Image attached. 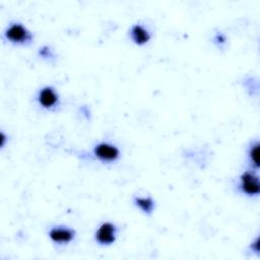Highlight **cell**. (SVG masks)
<instances>
[{
	"instance_id": "1",
	"label": "cell",
	"mask_w": 260,
	"mask_h": 260,
	"mask_svg": "<svg viewBox=\"0 0 260 260\" xmlns=\"http://www.w3.org/2000/svg\"><path fill=\"white\" fill-rule=\"evenodd\" d=\"M4 37L7 41L14 44H27L32 40L31 32L21 23H12L4 31Z\"/></svg>"
},
{
	"instance_id": "2",
	"label": "cell",
	"mask_w": 260,
	"mask_h": 260,
	"mask_svg": "<svg viewBox=\"0 0 260 260\" xmlns=\"http://www.w3.org/2000/svg\"><path fill=\"white\" fill-rule=\"evenodd\" d=\"M93 154L98 159L104 162H112L118 159L120 155V150L117 146L107 143L101 142L96 144L93 148Z\"/></svg>"
},
{
	"instance_id": "3",
	"label": "cell",
	"mask_w": 260,
	"mask_h": 260,
	"mask_svg": "<svg viewBox=\"0 0 260 260\" xmlns=\"http://www.w3.org/2000/svg\"><path fill=\"white\" fill-rule=\"evenodd\" d=\"M240 189L249 196L258 195L260 192L258 177L252 172H244L240 177Z\"/></svg>"
},
{
	"instance_id": "4",
	"label": "cell",
	"mask_w": 260,
	"mask_h": 260,
	"mask_svg": "<svg viewBox=\"0 0 260 260\" xmlns=\"http://www.w3.org/2000/svg\"><path fill=\"white\" fill-rule=\"evenodd\" d=\"M117 228L112 222H104L95 232V241L103 246H109L116 240Z\"/></svg>"
},
{
	"instance_id": "5",
	"label": "cell",
	"mask_w": 260,
	"mask_h": 260,
	"mask_svg": "<svg viewBox=\"0 0 260 260\" xmlns=\"http://www.w3.org/2000/svg\"><path fill=\"white\" fill-rule=\"evenodd\" d=\"M38 103L45 109L55 108L59 104V95L51 86L43 87L37 96Z\"/></svg>"
},
{
	"instance_id": "6",
	"label": "cell",
	"mask_w": 260,
	"mask_h": 260,
	"mask_svg": "<svg viewBox=\"0 0 260 260\" xmlns=\"http://www.w3.org/2000/svg\"><path fill=\"white\" fill-rule=\"evenodd\" d=\"M50 239L59 244L71 242L75 237V231L65 226H54L49 231Z\"/></svg>"
},
{
	"instance_id": "7",
	"label": "cell",
	"mask_w": 260,
	"mask_h": 260,
	"mask_svg": "<svg viewBox=\"0 0 260 260\" xmlns=\"http://www.w3.org/2000/svg\"><path fill=\"white\" fill-rule=\"evenodd\" d=\"M130 36H131L132 41L137 45H144L150 39V35H149L148 30L139 24H135L131 27Z\"/></svg>"
},
{
	"instance_id": "8",
	"label": "cell",
	"mask_w": 260,
	"mask_h": 260,
	"mask_svg": "<svg viewBox=\"0 0 260 260\" xmlns=\"http://www.w3.org/2000/svg\"><path fill=\"white\" fill-rule=\"evenodd\" d=\"M134 203L139 207L144 213H151L154 208V201L150 197H135Z\"/></svg>"
},
{
	"instance_id": "9",
	"label": "cell",
	"mask_w": 260,
	"mask_h": 260,
	"mask_svg": "<svg viewBox=\"0 0 260 260\" xmlns=\"http://www.w3.org/2000/svg\"><path fill=\"white\" fill-rule=\"evenodd\" d=\"M249 158L255 168L259 167V143L258 142H255L251 145L249 149Z\"/></svg>"
},
{
	"instance_id": "10",
	"label": "cell",
	"mask_w": 260,
	"mask_h": 260,
	"mask_svg": "<svg viewBox=\"0 0 260 260\" xmlns=\"http://www.w3.org/2000/svg\"><path fill=\"white\" fill-rule=\"evenodd\" d=\"M216 42H218V43H224V41H225V38L223 37V35H221V34H219V35H217L216 37H215V39H214Z\"/></svg>"
}]
</instances>
